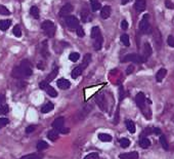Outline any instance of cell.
I'll return each mask as SVG.
<instances>
[{"instance_id": "cell-53", "label": "cell", "mask_w": 174, "mask_h": 159, "mask_svg": "<svg viewBox=\"0 0 174 159\" xmlns=\"http://www.w3.org/2000/svg\"><path fill=\"white\" fill-rule=\"evenodd\" d=\"M5 103V96L0 95V105H3Z\"/></svg>"}, {"instance_id": "cell-40", "label": "cell", "mask_w": 174, "mask_h": 159, "mask_svg": "<svg viewBox=\"0 0 174 159\" xmlns=\"http://www.w3.org/2000/svg\"><path fill=\"white\" fill-rule=\"evenodd\" d=\"M9 112V107L7 105H1L0 107V115H5Z\"/></svg>"}, {"instance_id": "cell-7", "label": "cell", "mask_w": 174, "mask_h": 159, "mask_svg": "<svg viewBox=\"0 0 174 159\" xmlns=\"http://www.w3.org/2000/svg\"><path fill=\"white\" fill-rule=\"evenodd\" d=\"M151 54H152V46H151V44L149 42H146L144 44V49H142V56H141L144 62H146L150 58Z\"/></svg>"}, {"instance_id": "cell-55", "label": "cell", "mask_w": 174, "mask_h": 159, "mask_svg": "<svg viewBox=\"0 0 174 159\" xmlns=\"http://www.w3.org/2000/svg\"><path fill=\"white\" fill-rule=\"evenodd\" d=\"M38 69H40V70H44V65L43 64H38Z\"/></svg>"}, {"instance_id": "cell-11", "label": "cell", "mask_w": 174, "mask_h": 159, "mask_svg": "<svg viewBox=\"0 0 174 159\" xmlns=\"http://www.w3.org/2000/svg\"><path fill=\"white\" fill-rule=\"evenodd\" d=\"M134 8L137 12H142L146 8V0H136L134 3Z\"/></svg>"}, {"instance_id": "cell-46", "label": "cell", "mask_w": 174, "mask_h": 159, "mask_svg": "<svg viewBox=\"0 0 174 159\" xmlns=\"http://www.w3.org/2000/svg\"><path fill=\"white\" fill-rule=\"evenodd\" d=\"M167 43L170 45L171 47H174V36H169L168 39H167Z\"/></svg>"}, {"instance_id": "cell-42", "label": "cell", "mask_w": 174, "mask_h": 159, "mask_svg": "<svg viewBox=\"0 0 174 159\" xmlns=\"http://www.w3.org/2000/svg\"><path fill=\"white\" fill-rule=\"evenodd\" d=\"M8 123H9L8 118H0V129L3 128L4 126H6Z\"/></svg>"}, {"instance_id": "cell-34", "label": "cell", "mask_w": 174, "mask_h": 159, "mask_svg": "<svg viewBox=\"0 0 174 159\" xmlns=\"http://www.w3.org/2000/svg\"><path fill=\"white\" fill-rule=\"evenodd\" d=\"M81 18H82V21H83V22H89V21H91L90 14H89V11L87 9L82 10Z\"/></svg>"}, {"instance_id": "cell-47", "label": "cell", "mask_w": 174, "mask_h": 159, "mask_svg": "<svg viewBox=\"0 0 174 159\" xmlns=\"http://www.w3.org/2000/svg\"><path fill=\"white\" fill-rule=\"evenodd\" d=\"M48 85V82H47L46 80H44V81H41L40 83H39V87H40L41 89H43L44 91L45 88H46V86Z\"/></svg>"}, {"instance_id": "cell-31", "label": "cell", "mask_w": 174, "mask_h": 159, "mask_svg": "<svg viewBox=\"0 0 174 159\" xmlns=\"http://www.w3.org/2000/svg\"><path fill=\"white\" fill-rule=\"evenodd\" d=\"M53 109H54V105H53L52 103H47L42 107L41 112L42 113H48V112H50V111H52Z\"/></svg>"}, {"instance_id": "cell-2", "label": "cell", "mask_w": 174, "mask_h": 159, "mask_svg": "<svg viewBox=\"0 0 174 159\" xmlns=\"http://www.w3.org/2000/svg\"><path fill=\"white\" fill-rule=\"evenodd\" d=\"M146 96H144V93H138L137 95H136V97H135L136 105H137L138 108L141 110V112L144 113V116H146L148 119H150L151 111H150V109L146 107Z\"/></svg>"}, {"instance_id": "cell-52", "label": "cell", "mask_w": 174, "mask_h": 159, "mask_svg": "<svg viewBox=\"0 0 174 159\" xmlns=\"http://www.w3.org/2000/svg\"><path fill=\"white\" fill-rule=\"evenodd\" d=\"M69 131H70V129L69 128H62L61 130L59 131V133H63V135H66V133H69Z\"/></svg>"}, {"instance_id": "cell-35", "label": "cell", "mask_w": 174, "mask_h": 159, "mask_svg": "<svg viewBox=\"0 0 174 159\" xmlns=\"http://www.w3.org/2000/svg\"><path fill=\"white\" fill-rule=\"evenodd\" d=\"M120 40H121V42L123 43L125 46H129L130 45V40H129V36H128L127 34H123L121 35V37H120Z\"/></svg>"}, {"instance_id": "cell-37", "label": "cell", "mask_w": 174, "mask_h": 159, "mask_svg": "<svg viewBox=\"0 0 174 159\" xmlns=\"http://www.w3.org/2000/svg\"><path fill=\"white\" fill-rule=\"evenodd\" d=\"M119 143L122 148H127L130 146V141L128 139H126V138H122V139H120Z\"/></svg>"}, {"instance_id": "cell-14", "label": "cell", "mask_w": 174, "mask_h": 159, "mask_svg": "<svg viewBox=\"0 0 174 159\" xmlns=\"http://www.w3.org/2000/svg\"><path fill=\"white\" fill-rule=\"evenodd\" d=\"M41 54H42V56H44V58H48V56H49L47 40L42 41V43H41Z\"/></svg>"}, {"instance_id": "cell-56", "label": "cell", "mask_w": 174, "mask_h": 159, "mask_svg": "<svg viewBox=\"0 0 174 159\" xmlns=\"http://www.w3.org/2000/svg\"><path fill=\"white\" fill-rule=\"evenodd\" d=\"M130 1H131V0H122V4L125 5V4H127L128 2H130Z\"/></svg>"}, {"instance_id": "cell-44", "label": "cell", "mask_w": 174, "mask_h": 159, "mask_svg": "<svg viewBox=\"0 0 174 159\" xmlns=\"http://www.w3.org/2000/svg\"><path fill=\"white\" fill-rule=\"evenodd\" d=\"M84 159H99V156L97 153H90V154H88Z\"/></svg>"}, {"instance_id": "cell-13", "label": "cell", "mask_w": 174, "mask_h": 159, "mask_svg": "<svg viewBox=\"0 0 174 159\" xmlns=\"http://www.w3.org/2000/svg\"><path fill=\"white\" fill-rule=\"evenodd\" d=\"M120 159H138V153L135 151L129 153H123L119 155Z\"/></svg>"}, {"instance_id": "cell-43", "label": "cell", "mask_w": 174, "mask_h": 159, "mask_svg": "<svg viewBox=\"0 0 174 159\" xmlns=\"http://www.w3.org/2000/svg\"><path fill=\"white\" fill-rule=\"evenodd\" d=\"M76 32H77V35L79 37H84V35H85V32H84L83 28L82 27H78L77 29H76Z\"/></svg>"}, {"instance_id": "cell-23", "label": "cell", "mask_w": 174, "mask_h": 159, "mask_svg": "<svg viewBox=\"0 0 174 159\" xmlns=\"http://www.w3.org/2000/svg\"><path fill=\"white\" fill-rule=\"evenodd\" d=\"M30 14L34 19L38 20V19L40 18V12H39V8L37 7V6H35V5L32 6V7L30 8Z\"/></svg>"}, {"instance_id": "cell-1", "label": "cell", "mask_w": 174, "mask_h": 159, "mask_svg": "<svg viewBox=\"0 0 174 159\" xmlns=\"http://www.w3.org/2000/svg\"><path fill=\"white\" fill-rule=\"evenodd\" d=\"M33 74L32 68H31V64L29 61L24 60L18 67L12 70V77L14 78H25V77H29Z\"/></svg>"}, {"instance_id": "cell-39", "label": "cell", "mask_w": 174, "mask_h": 159, "mask_svg": "<svg viewBox=\"0 0 174 159\" xmlns=\"http://www.w3.org/2000/svg\"><path fill=\"white\" fill-rule=\"evenodd\" d=\"M12 33H13L16 37H22V30H21L20 26H18V25L14 26L13 30H12Z\"/></svg>"}, {"instance_id": "cell-24", "label": "cell", "mask_w": 174, "mask_h": 159, "mask_svg": "<svg viewBox=\"0 0 174 159\" xmlns=\"http://www.w3.org/2000/svg\"><path fill=\"white\" fill-rule=\"evenodd\" d=\"M155 41H156L157 49H160L161 45H162V37H161V33L159 32L158 29H156V36H155Z\"/></svg>"}, {"instance_id": "cell-27", "label": "cell", "mask_w": 174, "mask_h": 159, "mask_svg": "<svg viewBox=\"0 0 174 159\" xmlns=\"http://www.w3.org/2000/svg\"><path fill=\"white\" fill-rule=\"evenodd\" d=\"M160 144H161V146H162L163 149L166 150V151H168L169 145H168V142H167V140H166V137H165L164 135H160Z\"/></svg>"}, {"instance_id": "cell-20", "label": "cell", "mask_w": 174, "mask_h": 159, "mask_svg": "<svg viewBox=\"0 0 174 159\" xmlns=\"http://www.w3.org/2000/svg\"><path fill=\"white\" fill-rule=\"evenodd\" d=\"M139 146L141 148H144V149H148V148L151 146L150 140H149L148 138H146V137H141V138H140V140H139Z\"/></svg>"}, {"instance_id": "cell-32", "label": "cell", "mask_w": 174, "mask_h": 159, "mask_svg": "<svg viewBox=\"0 0 174 159\" xmlns=\"http://www.w3.org/2000/svg\"><path fill=\"white\" fill-rule=\"evenodd\" d=\"M81 74H82L81 67H77V68H75L73 71H72L71 76H72V78H73V79H76V78H78V77H79Z\"/></svg>"}, {"instance_id": "cell-28", "label": "cell", "mask_w": 174, "mask_h": 159, "mask_svg": "<svg viewBox=\"0 0 174 159\" xmlns=\"http://www.w3.org/2000/svg\"><path fill=\"white\" fill-rule=\"evenodd\" d=\"M57 74H59V68H57V67H55V68L52 70V72H51L50 74L47 76L46 81H47V82H50V81H52L53 79H54L55 77L57 76Z\"/></svg>"}, {"instance_id": "cell-12", "label": "cell", "mask_w": 174, "mask_h": 159, "mask_svg": "<svg viewBox=\"0 0 174 159\" xmlns=\"http://www.w3.org/2000/svg\"><path fill=\"white\" fill-rule=\"evenodd\" d=\"M57 84V86H59V88H61V89H68V88H70V86H71V82L65 78L59 79Z\"/></svg>"}, {"instance_id": "cell-51", "label": "cell", "mask_w": 174, "mask_h": 159, "mask_svg": "<svg viewBox=\"0 0 174 159\" xmlns=\"http://www.w3.org/2000/svg\"><path fill=\"white\" fill-rule=\"evenodd\" d=\"M133 70H134V67L133 66H129L127 68V70H126V73L129 75V74H131V73L133 72Z\"/></svg>"}, {"instance_id": "cell-15", "label": "cell", "mask_w": 174, "mask_h": 159, "mask_svg": "<svg viewBox=\"0 0 174 159\" xmlns=\"http://www.w3.org/2000/svg\"><path fill=\"white\" fill-rule=\"evenodd\" d=\"M166 74H167V70H166V69L161 68L160 70L157 72V74H156V80H157V82H161V81H162L163 79L165 78Z\"/></svg>"}, {"instance_id": "cell-18", "label": "cell", "mask_w": 174, "mask_h": 159, "mask_svg": "<svg viewBox=\"0 0 174 159\" xmlns=\"http://www.w3.org/2000/svg\"><path fill=\"white\" fill-rule=\"evenodd\" d=\"M103 36L101 35H99V36H97L96 38L94 39V44H93V47H94L95 51H99V49L101 48V46H103Z\"/></svg>"}, {"instance_id": "cell-49", "label": "cell", "mask_w": 174, "mask_h": 159, "mask_svg": "<svg viewBox=\"0 0 174 159\" xmlns=\"http://www.w3.org/2000/svg\"><path fill=\"white\" fill-rule=\"evenodd\" d=\"M35 128H36V127H35L34 125H29L28 127H26V133H33V131L35 130Z\"/></svg>"}, {"instance_id": "cell-54", "label": "cell", "mask_w": 174, "mask_h": 159, "mask_svg": "<svg viewBox=\"0 0 174 159\" xmlns=\"http://www.w3.org/2000/svg\"><path fill=\"white\" fill-rule=\"evenodd\" d=\"M123 93H124V91H123V87L120 86V100L123 99Z\"/></svg>"}, {"instance_id": "cell-22", "label": "cell", "mask_w": 174, "mask_h": 159, "mask_svg": "<svg viewBox=\"0 0 174 159\" xmlns=\"http://www.w3.org/2000/svg\"><path fill=\"white\" fill-rule=\"evenodd\" d=\"M47 138H48L50 141L55 142L59 138V131L55 130V129H52V130H49L48 133H47Z\"/></svg>"}, {"instance_id": "cell-29", "label": "cell", "mask_w": 174, "mask_h": 159, "mask_svg": "<svg viewBox=\"0 0 174 159\" xmlns=\"http://www.w3.org/2000/svg\"><path fill=\"white\" fill-rule=\"evenodd\" d=\"M98 139L101 142H103V143H110V142H112V137L110 135H108V133H99Z\"/></svg>"}, {"instance_id": "cell-9", "label": "cell", "mask_w": 174, "mask_h": 159, "mask_svg": "<svg viewBox=\"0 0 174 159\" xmlns=\"http://www.w3.org/2000/svg\"><path fill=\"white\" fill-rule=\"evenodd\" d=\"M74 7L71 3H67L61 8V11H59V16H67L68 14H70L73 11Z\"/></svg>"}, {"instance_id": "cell-38", "label": "cell", "mask_w": 174, "mask_h": 159, "mask_svg": "<svg viewBox=\"0 0 174 159\" xmlns=\"http://www.w3.org/2000/svg\"><path fill=\"white\" fill-rule=\"evenodd\" d=\"M69 58H70V61H71V62L75 63V62H77V61L80 58V54L78 53H72L69 56Z\"/></svg>"}, {"instance_id": "cell-8", "label": "cell", "mask_w": 174, "mask_h": 159, "mask_svg": "<svg viewBox=\"0 0 174 159\" xmlns=\"http://www.w3.org/2000/svg\"><path fill=\"white\" fill-rule=\"evenodd\" d=\"M95 102H96V104L98 105V107L103 111L107 110V103H105V96H103V93H98V95L96 96V98H95Z\"/></svg>"}, {"instance_id": "cell-5", "label": "cell", "mask_w": 174, "mask_h": 159, "mask_svg": "<svg viewBox=\"0 0 174 159\" xmlns=\"http://www.w3.org/2000/svg\"><path fill=\"white\" fill-rule=\"evenodd\" d=\"M122 62L125 63V62H133L136 63V64H140V63H144V60H142L141 56L139 54H136V53H129L127 56H125L122 60Z\"/></svg>"}, {"instance_id": "cell-30", "label": "cell", "mask_w": 174, "mask_h": 159, "mask_svg": "<svg viewBox=\"0 0 174 159\" xmlns=\"http://www.w3.org/2000/svg\"><path fill=\"white\" fill-rule=\"evenodd\" d=\"M99 35H101L100 33V30H99V28L97 26H94L92 29H91V32H90V36L91 38L95 39L97 36H99Z\"/></svg>"}, {"instance_id": "cell-25", "label": "cell", "mask_w": 174, "mask_h": 159, "mask_svg": "<svg viewBox=\"0 0 174 159\" xmlns=\"http://www.w3.org/2000/svg\"><path fill=\"white\" fill-rule=\"evenodd\" d=\"M45 91L47 93V95L49 96V97H51V98H55V97H57V91H55L54 88H53L52 86H50V85H47L46 86V88L44 89Z\"/></svg>"}, {"instance_id": "cell-41", "label": "cell", "mask_w": 174, "mask_h": 159, "mask_svg": "<svg viewBox=\"0 0 174 159\" xmlns=\"http://www.w3.org/2000/svg\"><path fill=\"white\" fill-rule=\"evenodd\" d=\"M0 14H3V16H9L10 11L3 5H0Z\"/></svg>"}, {"instance_id": "cell-10", "label": "cell", "mask_w": 174, "mask_h": 159, "mask_svg": "<svg viewBox=\"0 0 174 159\" xmlns=\"http://www.w3.org/2000/svg\"><path fill=\"white\" fill-rule=\"evenodd\" d=\"M64 124H65V118L64 117H59L52 122V127L55 130L59 131L64 127Z\"/></svg>"}, {"instance_id": "cell-48", "label": "cell", "mask_w": 174, "mask_h": 159, "mask_svg": "<svg viewBox=\"0 0 174 159\" xmlns=\"http://www.w3.org/2000/svg\"><path fill=\"white\" fill-rule=\"evenodd\" d=\"M121 28L123 29V30H127L128 29V22L126 20H123L121 22Z\"/></svg>"}, {"instance_id": "cell-33", "label": "cell", "mask_w": 174, "mask_h": 159, "mask_svg": "<svg viewBox=\"0 0 174 159\" xmlns=\"http://www.w3.org/2000/svg\"><path fill=\"white\" fill-rule=\"evenodd\" d=\"M90 5L92 11H96L100 8V3H99L98 0H90Z\"/></svg>"}, {"instance_id": "cell-36", "label": "cell", "mask_w": 174, "mask_h": 159, "mask_svg": "<svg viewBox=\"0 0 174 159\" xmlns=\"http://www.w3.org/2000/svg\"><path fill=\"white\" fill-rule=\"evenodd\" d=\"M47 148H48V144L45 141H40L37 144V150H38V151H42V150H45V149H47Z\"/></svg>"}, {"instance_id": "cell-26", "label": "cell", "mask_w": 174, "mask_h": 159, "mask_svg": "<svg viewBox=\"0 0 174 159\" xmlns=\"http://www.w3.org/2000/svg\"><path fill=\"white\" fill-rule=\"evenodd\" d=\"M125 124H126V127H127L128 131H129L130 133H135V124H134L133 121L132 120H126Z\"/></svg>"}, {"instance_id": "cell-17", "label": "cell", "mask_w": 174, "mask_h": 159, "mask_svg": "<svg viewBox=\"0 0 174 159\" xmlns=\"http://www.w3.org/2000/svg\"><path fill=\"white\" fill-rule=\"evenodd\" d=\"M43 157H44V155L41 153H31L23 156L20 159H43Z\"/></svg>"}, {"instance_id": "cell-3", "label": "cell", "mask_w": 174, "mask_h": 159, "mask_svg": "<svg viewBox=\"0 0 174 159\" xmlns=\"http://www.w3.org/2000/svg\"><path fill=\"white\" fill-rule=\"evenodd\" d=\"M41 28H42V30L44 31V33L47 35L48 37H53L55 34V25L53 24L51 21L49 20H46L44 21V22L42 23V25H41Z\"/></svg>"}, {"instance_id": "cell-16", "label": "cell", "mask_w": 174, "mask_h": 159, "mask_svg": "<svg viewBox=\"0 0 174 159\" xmlns=\"http://www.w3.org/2000/svg\"><path fill=\"white\" fill-rule=\"evenodd\" d=\"M111 11H112L111 6H109V5L103 6V7L101 8V11H100L101 18H103V19H108L110 16H111Z\"/></svg>"}, {"instance_id": "cell-50", "label": "cell", "mask_w": 174, "mask_h": 159, "mask_svg": "<svg viewBox=\"0 0 174 159\" xmlns=\"http://www.w3.org/2000/svg\"><path fill=\"white\" fill-rule=\"evenodd\" d=\"M153 131H154L156 135H162V130H161L160 128H158V127H156V128H153Z\"/></svg>"}, {"instance_id": "cell-19", "label": "cell", "mask_w": 174, "mask_h": 159, "mask_svg": "<svg viewBox=\"0 0 174 159\" xmlns=\"http://www.w3.org/2000/svg\"><path fill=\"white\" fill-rule=\"evenodd\" d=\"M90 62H91V54L90 53H86L85 56H84V58H83V62H82L81 66H80L82 70L87 68V67H88V65L90 64Z\"/></svg>"}, {"instance_id": "cell-45", "label": "cell", "mask_w": 174, "mask_h": 159, "mask_svg": "<svg viewBox=\"0 0 174 159\" xmlns=\"http://www.w3.org/2000/svg\"><path fill=\"white\" fill-rule=\"evenodd\" d=\"M165 6H166L167 8H169V9H174V4L171 1H169V0L165 1Z\"/></svg>"}, {"instance_id": "cell-4", "label": "cell", "mask_w": 174, "mask_h": 159, "mask_svg": "<svg viewBox=\"0 0 174 159\" xmlns=\"http://www.w3.org/2000/svg\"><path fill=\"white\" fill-rule=\"evenodd\" d=\"M150 16L144 14L142 20L139 23V31L141 33H150L151 32V25H150Z\"/></svg>"}, {"instance_id": "cell-6", "label": "cell", "mask_w": 174, "mask_h": 159, "mask_svg": "<svg viewBox=\"0 0 174 159\" xmlns=\"http://www.w3.org/2000/svg\"><path fill=\"white\" fill-rule=\"evenodd\" d=\"M66 25L70 30H74L79 27V20L74 16H69L66 18Z\"/></svg>"}, {"instance_id": "cell-21", "label": "cell", "mask_w": 174, "mask_h": 159, "mask_svg": "<svg viewBox=\"0 0 174 159\" xmlns=\"http://www.w3.org/2000/svg\"><path fill=\"white\" fill-rule=\"evenodd\" d=\"M11 25V20H1L0 21V30L6 31Z\"/></svg>"}]
</instances>
